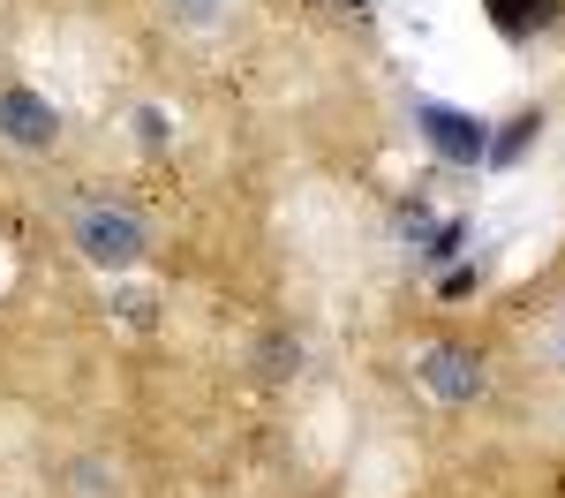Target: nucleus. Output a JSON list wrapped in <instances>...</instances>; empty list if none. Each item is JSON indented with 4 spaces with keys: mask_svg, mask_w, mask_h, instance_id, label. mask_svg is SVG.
<instances>
[{
    "mask_svg": "<svg viewBox=\"0 0 565 498\" xmlns=\"http://www.w3.org/2000/svg\"><path fill=\"white\" fill-rule=\"evenodd\" d=\"M68 234H76V250H84L90 265H106V272H121V265L143 257V220L121 212V204H90V212H76Z\"/></svg>",
    "mask_w": 565,
    "mask_h": 498,
    "instance_id": "obj_1",
    "label": "nucleus"
},
{
    "mask_svg": "<svg viewBox=\"0 0 565 498\" xmlns=\"http://www.w3.org/2000/svg\"><path fill=\"white\" fill-rule=\"evenodd\" d=\"M415 129H423V144H430L437 159H452V167H482V159H490V129H482L476 114H460V106L423 98V106H415Z\"/></svg>",
    "mask_w": 565,
    "mask_h": 498,
    "instance_id": "obj_2",
    "label": "nucleus"
},
{
    "mask_svg": "<svg viewBox=\"0 0 565 498\" xmlns=\"http://www.w3.org/2000/svg\"><path fill=\"white\" fill-rule=\"evenodd\" d=\"M53 129H61V114L45 106L39 91H0V136H8V144L45 151V144H53Z\"/></svg>",
    "mask_w": 565,
    "mask_h": 498,
    "instance_id": "obj_3",
    "label": "nucleus"
},
{
    "mask_svg": "<svg viewBox=\"0 0 565 498\" xmlns=\"http://www.w3.org/2000/svg\"><path fill=\"white\" fill-rule=\"evenodd\" d=\"M423 385L445 393V401H476L482 393V362L468 356V348H430V356H423Z\"/></svg>",
    "mask_w": 565,
    "mask_h": 498,
    "instance_id": "obj_4",
    "label": "nucleus"
},
{
    "mask_svg": "<svg viewBox=\"0 0 565 498\" xmlns=\"http://www.w3.org/2000/svg\"><path fill=\"white\" fill-rule=\"evenodd\" d=\"M482 8H490V23H498L505 39H527L535 23H551V15H558V0H482Z\"/></svg>",
    "mask_w": 565,
    "mask_h": 498,
    "instance_id": "obj_5",
    "label": "nucleus"
},
{
    "mask_svg": "<svg viewBox=\"0 0 565 498\" xmlns=\"http://www.w3.org/2000/svg\"><path fill=\"white\" fill-rule=\"evenodd\" d=\"M535 129H543V121H535V114H521L505 136H490V159H498V167H505V159H521L527 144H535Z\"/></svg>",
    "mask_w": 565,
    "mask_h": 498,
    "instance_id": "obj_6",
    "label": "nucleus"
},
{
    "mask_svg": "<svg viewBox=\"0 0 565 498\" xmlns=\"http://www.w3.org/2000/svg\"><path fill=\"white\" fill-rule=\"evenodd\" d=\"M460 242H468V220H452V226H437L430 242H423V265H445V257H452V250H460Z\"/></svg>",
    "mask_w": 565,
    "mask_h": 498,
    "instance_id": "obj_7",
    "label": "nucleus"
},
{
    "mask_svg": "<svg viewBox=\"0 0 565 498\" xmlns=\"http://www.w3.org/2000/svg\"><path fill=\"white\" fill-rule=\"evenodd\" d=\"M167 15H174V23H196V31H204V23H218V15H226V0H167Z\"/></svg>",
    "mask_w": 565,
    "mask_h": 498,
    "instance_id": "obj_8",
    "label": "nucleus"
}]
</instances>
